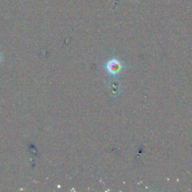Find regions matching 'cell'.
I'll use <instances>...</instances> for the list:
<instances>
[{
	"mask_svg": "<svg viewBox=\"0 0 192 192\" xmlns=\"http://www.w3.org/2000/svg\"><path fill=\"white\" fill-rule=\"evenodd\" d=\"M106 68H107V70L108 71L109 73L112 74H115L118 73L119 71L120 70L121 65L118 61L110 60V62H107Z\"/></svg>",
	"mask_w": 192,
	"mask_h": 192,
	"instance_id": "obj_1",
	"label": "cell"
},
{
	"mask_svg": "<svg viewBox=\"0 0 192 192\" xmlns=\"http://www.w3.org/2000/svg\"><path fill=\"white\" fill-rule=\"evenodd\" d=\"M1 59H2V56H1V54H0V62H1Z\"/></svg>",
	"mask_w": 192,
	"mask_h": 192,
	"instance_id": "obj_2",
	"label": "cell"
}]
</instances>
